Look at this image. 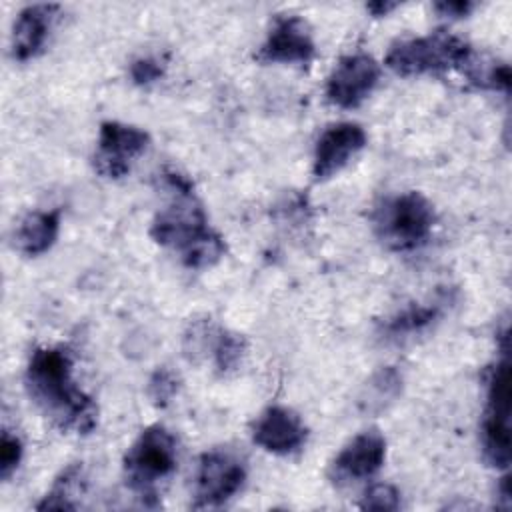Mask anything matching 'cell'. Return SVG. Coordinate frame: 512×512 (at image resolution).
<instances>
[{
    "label": "cell",
    "instance_id": "obj_1",
    "mask_svg": "<svg viewBox=\"0 0 512 512\" xmlns=\"http://www.w3.org/2000/svg\"><path fill=\"white\" fill-rule=\"evenodd\" d=\"M26 392L62 432L90 434L98 424L94 400L72 378V356L64 346L36 348L24 374Z\"/></svg>",
    "mask_w": 512,
    "mask_h": 512
},
{
    "label": "cell",
    "instance_id": "obj_2",
    "mask_svg": "<svg viewBox=\"0 0 512 512\" xmlns=\"http://www.w3.org/2000/svg\"><path fill=\"white\" fill-rule=\"evenodd\" d=\"M162 180L174 194V200L154 216L150 224L152 240L160 246L174 248L188 268L202 270L214 266L224 256L226 244L208 226L206 214L194 196L192 182L178 172H164Z\"/></svg>",
    "mask_w": 512,
    "mask_h": 512
},
{
    "label": "cell",
    "instance_id": "obj_3",
    "mask_svg": "<svg viewBox=\"0 0 512 512\" xmlns=\"http://www.w3.org/2000/svg\"><path fill=\"white\" fill-rule=\"evenodd\" d=\"M434 224V206L416 190L386 196L372 212V226L378 240L394 252H408L426 244Z\"/></svg>",
    "mask_w": 512,
    "mask_h": 512
},
{
    "label": "cell",
    "instance_id": "obj_4",
    "mask_svg": "<svg viewBox=\"0 0 512 512\" xmlns=\"http://www.w3.org/2000/svg\"><path fill=\"white\" fill-rule=\"evenodd\" d=\"M476 54L468 42L436 30L428 36L400 40L390 46L386 54V66L400 76L438 74L446 70L468 72Z\"/></svg>",
    "mask_w": 512,
    "mask_h": 512
},
{
    "label": "cell",
    "instance_id": "obj_5",
    "mask_svg": "<svg viewBox=\"0 0 512 512\" xmlns=\"http://www.w3.org/2000/svg\"><path fill=\"white\" fill-rule=\"evenodd\" d=\"M124 478L144 504H156V484L176 470V438L164 426H148L124 456Z\"/></svg>",
    "mask_w": 512,
    "mask_h": 512
},
{
    "label": "cell",
    "instance_id": "obj_6",
    "mask_svg": "<svg viewBox=\"0 0 512 512\" xmlns=\"http://www.w3.org/2000/svg\"><path fill=\"white\" fill-rule=\"evenodd\" d=\"M510 364L506 356L488 374V394L482 418V454L494 468L510 464Z\"/></svg>",
    "mask_w": 512,
    "mask_h": 512
},
{
    "label": "cell",
    "instance_id": "obj_7",
    "mask_svg": "<svg viewBox=\"0 0 512 512\" xmlns=\"http://www.w3.org/2000/svg\"><path fill=\"white\" fill-rule=\"evenodd\" d=\"M246 480L244 462L230 450L214 448L200 456L194 476V506H220L230 500Z\"/></svg>",
    "mask_w": 512,
    "mask_h": 512
},
{
    "label": "cell",
    "instance_id": "obj_8",
    "mask_svg": "<svg viewBox=\"0 0 512 512\" xmlns=\"http://www.w3.org/2000/svg\"><path fill=\"white\" fill-rule=\"evenodd\" d=\"M150 144L146 130L122 124V122H102L98 134V148L94 152V170L110 180L124 178L130 172V164L138 158Z\"/></svg>",
    "mask_w": 512,
    "mask_h": 512
},
{
    "label": "cell",
    "instance_id": "obj_9",
    "mask_svg": "<svg viewBox=\"0 0 512 512\" xmlns=\"http://www.w3.org/2000/svg\"><path fill=\"white\" fill-rule=\"evenodd\" d=\"M316 56V44L308 22L296 14H284L274 20L256 60L266 64L306 66Z\"/></svg>",
    "mask_w": 512,
    "mask_h": 512
},
{
    "label": "cell",
    "instance_id": "obj_10",
    "mask_svg": "<svg viewBox=\"0 0 512 512\" xmlns=\"http://www.w3.org/2000/svg\"><path fill=\"white\" fill-rule=\"evenodd\" d=\"M380 80V66L368 54H348L332 70L326 82V100L338 108L360 106Z\"/></svg>",
    "mask_w": 512,
    "mask_h": 512
},
{
    "label": "cell",
    "instance_id": "obj_11",
    "mask_svg": "<svg viewBox=\"0 0 512 512\" xmlns=\"http://www.w3.org/2000/svg\"><path fill=\"white\" fill-rule=\"evenodd\" d=\"M386 458V438L380 430H364L354 436L332 460L330 478L336 486L352 484L374 476Z\"/></svg>",
    "mask_w": 512,
    "mask_h": 512
},
{
    "label": "cell",
    "instance_id": "obj_12",
    "mask_svg": "<svg viewBox=\"0 0 512 512\" xmlns=\"http://www.w3.org/2000/svg\"><path fill=\"white\" fill-rule=\"evenodd\" d=\"M366 146V132L356 122H338L328 126L314 148L312 172L316 180H328L340 172Z\"/></svg>",
    "mask_w": 512,
    "mask_h": 512
},
{
    "label": "cell",
    "instance_id": "obj_13",
    "mask_svg": "<svg viewBox=\"0 0 512 512\" xmlns=\"http://www.w3.org/2000/svg\"><path fill=\"white\" fill-rule=\"evenodd\" d=\"M308 430L302 418L284 406L266 408L252 428L254 442L272 454H292L298 452L306 442Z\"/></svg>",
    "mask_w": 512,
    "mask_h": 512
},
{
    "label": "cell",
    "instance_id": "obj_14",
    "mask_svg": "<svg viewBox=\"0 0 512 512\" xmlns=\"http://www.w3.org/2000/svg\"><path fill=\"white\" fill-rule=\"evenodd\" d=\"M58 4H30L14 20L10 36V54L18 62L34 58L46 44L48 34L58 20Z\"/></svg>",
    "mask_w": 512,
    "mask_h": 512
},
{
    "label": "cell",
    "instance_id": "obj_15",
    "mask_svg": "<svg viewBox=\"0 0 512 512\" xmlns=\"http://www.w3.org/2000/svg\"><path fill=\"white\" fill-rule=\"evenodd\" d=\"M60 230L58 210L28 212L14 230V248L26 256H38L52 248Z\"/></svg>",
    "mask_w": 512,
    "mask_h": 512
},
{
    "label": "cell",
    "instance_id": "obj_16",
    "mask_svg": "<svg viewBox=\"0 0 512 512\" xmlns=\"http://www.w3.org/2000/svg\"><path fill=\"white\" fill-rule=\"evenodd\" d=\"M448 302H450V294H442L440 298H434L424 304H410L400 312H396L394 316H390L382 324L380 334L386 340H402L412 334H420L442 316Z\"/></svg>",
    "mask_w": 512,
    "mask_h": 512
},
{
    "label": "cell",
    "instance_id": "obj_17",
    "mask_svg": "<svg viewBox=\"0 0 512 512\" xmlns=\"http://www.w3.org/2000/svg\"><path fill=\"white\" fill-rule=\"evenodd\" d=\"M400 388H402V376L398 374L396 368L386 366L376 374H372V378L366 382L358 398V408L364 414H378L396 400V396L400 394Z\"/></svg>",
    "mask_w": 512,
    "mask_h": 512
},
{
    "label": "cell",
    "instance_id": "obj_18",
    "mask_svg": "<svg viewBox=\"0 0 512 512\" xmlns=\"http://www.w3.org/2000/svg\"><path fill=\"white\" fill-rule=\"evenodd\" d=\"M82 466L70 464L52 484L50 492L44 496V500L36 506L38 510H74L78 504L72 500L74 494L82 490Z\"/></svg>",
    "mask_w": 512,
    "mask_h": 512
},
{
    "label": "cell",
    "instance_id": "obj_19",
    "mask_svg": "<svg viewBox=\"0 0 512 512\" xmlns=\"http://www.w3.org/2000/svg\"><path fill=\"white\" fill-rule=\"evenodd\" d=\"M210 354L214 358L218 372L226 374V372L238 368V364L242 362V358L246 354V340L242 334H236L230 330H218Z\"/></svg>",
    "mask_w": 512,
    "mask_h": 512
},
{
    "label": "cell",
    "instance_id": "obj_20",
    "mask_svg": "<svg viewBox=\"0 0 512 512\" xmlns=\"http://www.w3.org/2000/svg\"><path fill=\"white\" fill-rule=\"evenodd\" d=\"M178 388H180L178 376L170 368H158L150 376L146 392H148V398L152 400V404L164 408L178 394Z\"/></svg>",
    "mask_w": 512,
    "mask_h": 512
},
{
    "label": "cell",
    "instance_id": "obj_21",
    "mask_svg": "<svg viewBox=\"0 0 512 512\" xmlns=\"http://www.w3.org/2000/svg\"><path fill=\"white\" fill-rule=\"evenodd\" d=\"M360 508H364V510H398L400 508V492L390 484H374L364 492Z\"/></svg>",
    "mask_w": 512,
    "mask_h": 512
},
{
    "label": "cell",
    "instance_id": "obj_22",
    "mask_svg": "<svg viewBox=\"0 0 512 512\" xmlns=\"http://www.w3.org/2000/svg\"><path fill=\"white\" fill-rule=\"evenodd\" d=\"M166 62L158 56H140L130 64V78L138 86H148L164 76Z\"/></svg>",
    "mask_w": 512,
    "mask_h": 512
},
{
    "label": "cell",
    "instance_id": "obj_23",
    "mask_svg": "<svg viewBox=\"0 0 512 512\" xmlns=\"http://www.w3.org/2000/svg\"><path fill=\"white\" fill-rule=\"evenodd\" d=\"M20 458H22L20 438L14 436L10 430H4L0 438V478L2 480H8L16 472Z\"/></svg>",
    "mask_w": 512,
    "mask_h": 512
},
{
    "label": "cell",
    "instance_id": "obj_24",
    "mask_svg": "<svg viewBox=\"0 0 512 512\" xmlns=\"http://www.w3.org/2000/svg\"><path fill=\"white\" fill-rule=\"evenodd\" d=\"M474 8H476V4L468 2V0H442V2L434 4L436 12H440L442 16H450V18L468 16Z\"/></svg>",
    "mask_w": 512,
    "mask_h": 512
},
{
    "label": "cell",
    "instance_id": "obj_25",
    "mask_svg": "<svg viewBox=\"0 0 512 512\" xmlns=\"http://www.w3.org/2000/svg\"><path fill=\"white\" fill-rule=\"evenodd\" d=\"M398 4L396 2H382V0H378V2H370V4H366V10L368 12H372L374 16H386L390 10H394Z\"/></svg>",
    "mask_w": 512,
    "mask_h": 512
}]
</instances>
